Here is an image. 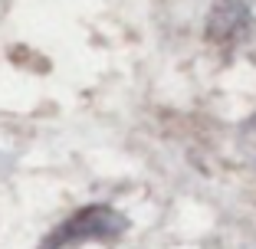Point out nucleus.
Wrapping results in <instances>:
<instances>
[{
    "label": "nucleus",
    "mask_w": 256,
    "mask_h": 249,
    "mask_svg": "<svg viewBox=\"0 0 256 249\" xmlns=\"http://www.w3.org/2000/svg\"><path fill=\"white\" fill-rule=\"evenodd\" d=\"M125 230H128L125 213H118L115 207H106V204H89L82 210H76L69 220H62L43 240L40 249H69L89 240H118Z\"/></svg>",
    "instance_id": "obj_1"
},
{
    "label": "nucleus",
    "mask_w": 256,
    "mask_h": 249,
    "mask_svg": "<svg viewBox=\"0 0 256 249\" xmlns=\"http://www.w3.org/2000/svg\"><path fill=\"white\" fill-rule=\"evenodd\" d=\"M256 30V16L250 10V3L243 0H214L210 13L204 20V33L214 46L220 49H234L243 46Z\"/></svg>",
    "instance_id": "obj_2"
},
{
    "label": "nucleus",
    "mask_w": 256,
    "mask_h": 249,
    "mask_svg": "<svg viewBox=\"0 0 256 249\" xmlns=\"http://www.w3.org/2000/svg\"><path fill=\"white\" fill-rule=\"evenodd\" d=\"M246 131H253V135H256V115H253V118H250V125H246Z\"/></svg>",
    "instance_id": "obj_3"
}]
</instances>
